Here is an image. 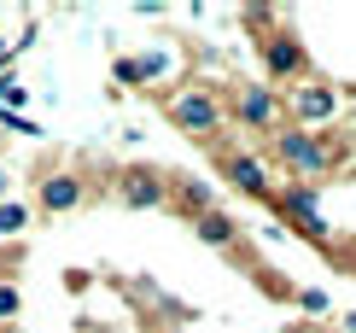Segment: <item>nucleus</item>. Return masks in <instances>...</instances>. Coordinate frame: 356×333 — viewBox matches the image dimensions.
<instances>
[{"instance_id": "nucleus-1", "label": "nucleus", "mask_w": 356, "mask_h": 333, "mask_svg": "<svg viewBox=\"0 0 356 333\" xmlns=\"http://www.w3.org/2000/svg\"><path fill=\"white\" fill-rule=\"evenodd\" d=\"M298 47H292V41H263V65L275 70V77H292V70H298Z\"/></svg>"}, {"instance_id": "nucleus-2", "label": "nucleus", "mask_w": 356, "mask_h": 333, "mask_svg": "<svg viewBox=\"0 0 356 333\" xmlns=\"http://www.w3.org/2000/svg\"><path fill=\"white\" fill-rule=\"evenodd\" d=\"M199 234L211 240V246H234V240H240V234H234V222L216 217V210H204V217H199Z\"/></svg>"}, {"instance_id": "nucleus-3", "label": "nucleus", "mask_w": 356, "mask_h": 333, "mask_svg": "<svg viewBox=\"0 0 356 333\" xmlns=\"http://www.w3.org/2000/svg\"><path fill=\"white\" fill-rule=\"evenodd\" d=\"M0 316H18V286H0Z\"/></svg>"}, {"instance_id": "nucleus-4", "label": "nucleus", "mask_w": 356, "mask_h": 333, "mask_svg": "<svg viewBox=\"0 0 356 333\" xmlns=\"http://www.w3.org/2000/svg\"><path fill=\"white\" fill-rule=\"evenodd\" d=\"M0 94H6V70H0Z\"/></svg>"}]
</instances>
